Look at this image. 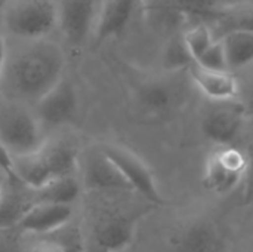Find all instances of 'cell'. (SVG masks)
<instances>
[{
    "label": "cell",
    "mask_w": 253,
    "mask_h": 252,
    "mask_svg": "<svg viewBox=\"0 0 253 252\" xmlns=\"http://www.w3.org/2000/svg\"><path fill=\"white\" fill-rule=\"evenodd\" d=\"M65 55L49 39L18 42L9 50L1 77L0 98L34 105L62 77Z\"/></svg>",
    "instance_id": "obj_1"
},
{
    "label": "cell",
    "mask_w": 253,
    "mask_h": 252,
    "mask_svg": "<svg viewBox=\"0 0 253 252\" xmlns=\"http://www.w3.org/2000/svg\"><path fill=\"white\" fill-rule=\"evenodd\" d=\"M77 169L79 153L76 146L58 138H47L34 153L13 159V178L31 190H37L56 178L76 175Z\"/></svg>",
    "instance_id": "obj_2"
},
{
    "label": "cell",
    "mask_w": 253,
    "mask_h": 252,
    "mask_svg": "<svg viewBox=\"0 0 253 252\" xmlns=\"http://www.w3.org/2000/svg\"><path fill=\"white\" fill-rule=\"evenodd\" d=\"M6 36L16 42L47 39L58 28L56 0H6L0 10Z\"/></svg>",
    "instance_id": "obj_3"
},
{
    "label": "cell",
    "mask_w": 253,
    "mask_h": 252,
    "mask_svg": "<svg viewBox=\"0 0 253 252\" xmlns=\"http://www.w3.org/2000/svg\"><path fill=\"white\" fill-rule=\"evenodd\" d=\"M31 105L0 98V143L15 157L39 150L46 138Z\"/></svg>",
    "instance_id": "obj_4"
},
{
    "label": "cell",
    "mask_w": 253,
    "mask_h": 252,
    "mask_svg": "<svg viewBox=\"0 0 253 252\" xmlns=\"http://www.w3.org/2000/svg\"><path fill=\"white\" fill-rule=\"evenodd\" d=\"M246 153L234 146H222L208 157L203 186L215 195L224 196L236 190L246 175Z\"/></svg>",
    "instance_id": "obj_5"
},
{
    "label": "cell",
    "mask_w": 253,
    "mask_h": 252,
    "mask_svg": "<svg viewBox=\"0 0 253 252\" xmlns=\"http://www.w3.org/2000/svg\"><path fill=\"white\" fill-rule=\"evenodd\" d=\"M99 149L117 166L132 192L141 195L153 205H165V198L157 186L153 171L138 154L123 146L111 143L101 144Z\"/></svg>",
    "instance_id": "obj_6"
},
{
    "label": "cell",
    "mask_w": 253,
    "mask_h": 252,
    "mask_svg": "<svg viewBox=\"0 0 253 252\" xmlns=\"http://www.w3.org/2000/svg\"><path fill=\"white\" fill-rule=\"evenodd\" d=\"M246 119L243 102L213 101V107L202 119V132L218 147L233 146L242 134Z\"/></svg>",
    "instance_id": "obj_7"
},
{
    "label": "cell",
    "mask_w": 253,
    "mask_h": 252,
    "mask_svg": "<svg viewBox=\"0 0 253 252\" xmlns=\"http://www.w3.org/2000/svg\"><path fill=\"white\" fill-rule=\"evenodd\" d=\"M34 113L43 129H56L70 123L79 108L77 92L73 83L64 76L34 105Z\"/></svg>",
    "instance_id": "obj_8"
},
{
    "label": "cell",
    "mask_w": 253,
    "mask_h": 252,
    "mask_svg": "<svg viewBox=\"0 0 253 252\" xmlns=\"http://www.w3.org/2000/svg\"><path fill=\"white\" fill-rule=\"evenodd\" d=\"M179 88L169 79L142 76L133 85V98L138 107L148 116L169 114L181 101Z\"/></svg>",
    "instance_id": "obj_9"
},
{
    "label": "cell",
    "mask_w": 253,
    "mask_h": 252,
    "mask_svg": "<svg viewBox=\"0 0 253 252\" xmlns=\"http://www.w3.org/2000/svg\"><path fill=\"white\" fill-rule=\"evenodd\" d=\"M58 28H61L67 42L80 46L93 34L98 7L96 0H56Z\"/></svg>",
    "instance_id": "obj_10"
},
{
    "label": "cell",
    "mask_w": 253,
    "mask_h": 252,
    "mask_svg": "<svg viewBox=\"0 0 253 252\" xmlns=\"http://www.w3.org/2000/svg\"><path fill=\"white\" fill-rule=\"evenodd\" d=\"M141 6L144 0H101L93 28L96 45L122 36Z\"/></svg>",
    "instance_id": "obj_11"
},
{
    "label": "cell",
    "mask_w": 253,
    "mask_h": 252,
    "mask_svg": "<svg viewBox=\"0 0 253 252\" xmlns=\"http://www.w3.org/2000/svg\"><path fill=\"white\" fill-rule=\"evenodd\" d=\"M83 184L87 190L99 193L132 192L130 186L117 169V166L101 151L96 150L86 154L83 162Z\"/></svg>",
    "instance_id": "obj_12"
},
{
    "label": "cell",
    "mask_w": 253,
    "mask_h": 252,
    "mask_svg": "<svg viewBox=\"0 0 253 252\" xmlns=\"http://www.w3.org/2000/svg\"><path fill=\"white\" fill-rule=\"evenodd\" d=\"M73 205L34 202L18 221V227L31 235H49L62 230L73 218Z\"/></svg>",
    "instance_id": "obj_13"
},
{
    "label": "cell",
    "mask_w": 253,
    "mask_h": 252,
    "mask_svg": "<svg viewBox=\"0 0 253 252\" xmlns=\"http://www.w3.org/2000/svg\"><path fill=\"white\" fill-rule=\"evenodd\" d=\"M172 250L173 252H225V241L215 223L196 220L173 236Z\"/></svg>",
    "instance_id": "obj_14"
},
{
    "label": "cell",
    "mask_w": 253,
    "mask_h": 252,
    "mask_svg": "<svg viewBox=\"0 0 253 252\" xmlns=\"http://www.w3.org/2000/svg\"><path fill=\"white\" fill-rule=\"evenodd\" d=\"M193 85L212 102L213 101H231L239 95V82L236 76L225 70H208L197 62L191 64L187 70Z\"/></svg>",
    "instance_id": "obj_15"
},
{
    "label": "cell",
    "mask_w": 253,
    "mask_h": 252,
    "mask_svg": "<svg viewBox=\"0 0 253 252\" xmlns=\"http://www.w3.org/2000/svg\"><path fill=\"white\" fill-rule=\"evenodd\" d=\"M138 217L123 214H110L96 223L93 229L95 245L111 252L123 251L127 248L136 232Z\"/></svg>",
    "instance_id": "obj_16"
},
{
    "label": "cell",
    "mask_w": 253,
    "mask_h": 252,
    "mask_svg": "<svg viewBox=\"0 0 253 252\" xmlns=\"http://www.w3.org/2000/svg\"><path fill=\"white\" fill-rule=\"evenodd\" d=\"M224 46L228 70H240L253 64V31L234 30L224 34L221 39Z\"/></svg>",
    "instance_id": "obj_17"
},
{
    "label": "cell",
    "mask_w": 253,
    "mask_h": 252,
    "mask_svg": "<svg viewBox=\"0 0 253 252\" xmlns=\"http://www.w3.org/2000/svg\"><path fill=\"white\" fill-rule=\"evenodd\" d=\"M80 183L76 175L56 178L43 187L33 190L34 202H47V203H62L73 205L80 195Z\"/></svg>",
    "instance_id": "obj_18"
},
{
    "label": "cell",
    "mask_w": 253,
    "mask_h": 252,
    "mask_svg": "<svg viewBox=\"0 0 253 252\" xmlns=\"http://www.w3.org/2000/svg\"><path fill=\"white\" fill-rule=\"evenodd\" d=\"M218 24L215 39H221L224 34L234 30H252L253 31V7H227L224 6L219 16L215 19Z\"/></svg>",
    "instance_id": "obj_19"
},
{
    "label": "cell",
    "mask_w": 253,
    "mask_h": 252,
    "mask_svg": "<svg viewBox=\"0 0 253 252\" xmlns=\"http://www.w3.org/2000/svg\"><path fill=\"white\" fill-rule=\"evenodd\" d=\"M162 62L166 73H172V74L181 73L184 70L187 71L190 65L194 64L193 56L190 55V52L184 45L182 36L173 37L168 42V45L163 49Z\"/></svg>",
    "instance_id": "obj_20"
},
{
    "label": "cell",
    "mask_w": 253,
    "mask_h": 252,
    "mask_svg": "<svg viewBox=\"0 0 253 252\" xmlns=\"http://www.w3.org/2000/svg\"><path fill=\"white\" fill-rule=\"evenodd\" d=\"M184 45L190 55L193 56L194 62L205 53V50L216 40L211 25L208 24H196L188 27L182 34Z\"/></svg>",
    "instance_id": "obj_21"
},
{
    "label": "cell",
    "mask_w": 253,
    "mask_h": 252,
    "mask_svg": "<svg viewBox=\"0 0 253 252\" xmlns=\"http://www.w3.org/2000/svg\"><path fill=\"white\" fill-rule=\"evenodd\" d=\"M199 65L208 68V70H218V71H225L228 70L227 65V58H225V52H224V46L221 43V40H215L206 50L205 53L196 61ZM230 71V70H228Z\"/></svg>",
    "instance_id": "obj_22"
},
{
    "label": "cell",
    "mask_w": 253,
    "mask_h": 252,
    "mask_svg": "<svg viewBox=\"0 0 253 252\" xmlns=\"http://www.w3.org/2000/svg\"><path fill=\"white\" fill-rule=\"evenodd\" d=\"M246 153V160H248V168H246V175H245V202L249 203L253 201V140L251 141Z\"/></svg>",
    "instance_id": "obj_23"
},
{
    "label": "cell",
    "mask_w": 253,
    "mask_h": 252,
    "mask_svg": "<svg viewBox=\"0 0 253 252\" xmlns=\"http://www.w3.org/2000/svg\"><path fill=\"white\" fill-rule=\"evenodd\" d=\"M31 252H73V250L68 248L67 245H62L61 242L40 241V242L34 244V247L31 248Z\"/></svg>",
    "instance_id": "obj_24"
},
{
    "label": "cell",
    "mask_w": 253,
    "mask_h": 252,
    "mask_svg": "<svg viewBox=\"0 0 253 252\" xmlns=\"http://www.w3.org/2000/svg\"><path fill=\"white\" fill-rule=\"evenodd\" d=\"M0 171L6 177H13V156L0 143Z\"/></svg>",
    "instance_id": "obj_25"
},
{
    "label": "cell",
    "mask_w": 253,
    "mask_h": 252,
    "mask_svg": "<svg viewBox=\"0 0 253 252\" xmlns=\"http://www.w3.org/2000/svg\"><path fill=\"white\" fill-rule=\"evenodd\" d=\"M6 56H7V36L4 33L1 18H0V88H1V77H3V70L6 64Z\"/></svg>",
    "instance_id": "obj_26"
},
{
    "label": "cell",
    "mask_w": 253,
    "mask_h": 252,
    "mask_svg": "<svg viewBox=\"0 0 253 252\" xmlns=\"http://www.w3.org/2000/svg\"><path fill=\"white\" fill-rule=\"evenodd\" d=\"M0 252H18L15 241L3 233L0 235Z\"/></svg>",
    "instance_id": "obj_27"
},
{
    "label": "cell",
    "mask_w": 253,
    "mask_h": 252,
    "mask_svg": "<svg viewBox=\"0 0 253 252\" xmlns=\"http://www.w3.org/2000/svg\"><path fill=\"white\" fill-rule=\"evenodd\" d=\"M243 105H245V113H246V117H248V119L253 117V89L251 91V94H249L248 100L243 102Z\"/></svg>",
    "instance_id": "obj_28"
},
{
    "label": "cell",
    "mask_w": 253,
    "mask_h": 252,
    "mask_svg": "<svg viewBox=\"0 0 253 252\" xmlns=\"http://www.w3.org/2000/svg\"><path fill=\"white\" fill-rule=\"evenodd\" d=\"M89 252H111V251H108V250H105V248H101V247L95 245V248H93L92 251H89Z\"/></svg>",
    "instance_id": "obj_29"
},
{
    "label": "cell",
    "mask_w": 253,
    "mask_h": 252,
    "mask_svg": "<svg viewBox=\"0 0 253 252\" xmlns=\"http://www.w3.org/2000/svg\"><path fill=\"white\" fill-rule=\"evenodd\" d=\"M4 1H6V0H0V9L3 7V4H4Z\"/></svg>",
    "instance_id": "obj_30"
},
{
    "label": "cell",
    "mask_w": 253,
    "mask_h": 252,
    "mask_svg": "<svg viewBox=\"0 0 253 252\" xmlns=\"http://www.w3.org/2000/svg\"><path fill=\"white\" fill-rule=\"evenodd\" d=\"M222 1H225V0H222Z\"/></svg>",
    "instance_id": "obj_31"
}]
</instances>
